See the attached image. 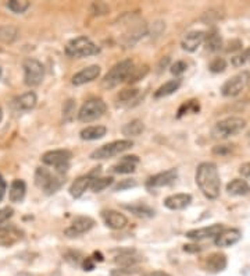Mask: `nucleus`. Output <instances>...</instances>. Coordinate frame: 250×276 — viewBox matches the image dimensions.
<instances>
[{
	"label": "nucleus",
	"mask_w": 250,
	"mask_h": 276,
	"mask_svg": "<svg viewBox=\"0 0 250 276\" xmlns=\"http://www.w3.org/2000/svg\"><path fill=\"white\" fill-rule=\"evenodd\" d=\"M196 184L206 198L215 199L220 197L221 180L217 165L213 162H203L196 169Z\"/></svg>",
	"instance_id": "1"
},
{
	"label": "nucleus",
	"mask_w": 250,
	"mask_h": 276,
	"mask_svg": "<svg viewBox=\"0 0 250 276\" xmlns=\"http://www.w3.org/2000/svg\"><path fill=\"white\" fill-rule=\"evenodd\" d=\"M134 69H135L134 61L129 60V59L117 63L105 76V78L102 80V87L105 90H113L117 85L127 81Z\"/></svg>",
	"instance_id": "2"
},
{
	"label": "nucleus",
	"mask_w": 250,
	"mask_h": 276,
	"mask_svg": "<svg viewBox=\"0 0 250 276\" xmlns=\"http://www.w3.org/2000/svg\"><path fill=\"white\" fill-rule=\"evenodd\" d=\"M246 127V120L238 116L227 117L224 120H220L214 127H213V137L220 138V139H227L229 137H234L236 134L242 133Z\"/></svg>",
	"instance_id": "3"
},
{
	"label": "nucleus",
	"mask_w": 250,
	"mask_h": 276,
	"mask_svg": "<svg viewBox=\"0 0 250 276\" xmlns=\"http://www.w3.org/2000/svg\"><path fill=\"white\" fill-rule=\"evenodd\" d=\"M63 183H64V179L61 175L53 176L47 169L38 168L35 172V184L46 195H52L56 191H59Z\"/></svg>",
	"instance_id": "4"
},
{
	"label": "nucleus",
	"mask_w": 250,
	"mask_h": 276,
	"mask_svg": "<svg viewBox=\"0 0 250 276\" xmlns=\"http://www.w3.org/2000/svg\"><path fill=\"white\" fill-rule=\"evenodd\" d=\"M132 146H134V142L131 139H118V141L108 142V144H105L98 149H95L89 158L92 161H103V159H108V158H113V156L125 152V151L131 149Z\"/></svg>",
	"instance_id": "5"
},
{
	"label": "nucleus",
	"mask_w": 250,
	"mask_h": 276,
	"mask_svg": "<svg viewBox=\"0 0 250 276\" xmlns=\"http://www.w3.org/2000/svg\"><path fill=\"white\" fill-rule=\"evenodd\" d=\"M99 46L86 37H78L70 41L66 46V53L70 57H88L99 53Z\"/></svg>",
	"instance_id": "6"
},
{
	"label": "nucleus",
	"mask_w": 250,
	"mask_h": 276,
	"mask_svg": "<svg viewBox=\"0 0 250 276\" xmlns=\"http://www.w3.org/2000/svg\"><path fill=\"white\" fill-rule=\"evenodd\" d=\"M106 102L100 98H91L83 103L78 112V120L82 123H89L98 120L106 113Z\"/></svg>",
	"instance_id": "7"
},
{
	"label": "nucleus",
	"mask_w": 250,
	"mask_h": 276,
	"mask_svg": "<svg viewBox=\"0 0 250 276\" xmlns=\"http://www.w3.org/2000/svg\"><path fill=\"white\" fill-rule=\"evenodd\" d=\"M72 158V153L69 149H56V151H49L43 153L42 162L45 165L53 166L57 172V175H64L70 168V161Z\"/></svg>",
	"instance_id": "8"
},
{
	"label": "nucleus",
	"mask_w": 250,
	"mask_h": 276,
	"mask_svg": "<svg viewBox=\"0 0 250 276\" xmlns=\"http://www.w3.org/2000/svg\"><path fill=\"white\" fill-rule=\"evenodd\" d=\"M24 69V83L28 87H38L43 77H45V67L36 59H25L23 63Z\"/></svg>",
	"instance_id": "9"
},
{
	"label": "nucleus",
	"mask_w": 250,
	"mask_h": 276,
	"mask_svg": "<svg viewBox=\"0 0 250 276\" xmlns=\"http://www.w3.org/2000/svg\"><path fill=\"white\" fill-rule=\"evenodd\" d=\"M250 81V73L249 71H241L234 77H231L227 80L224 85L221 87V93L227 98L236 96L248 87Z\"/></svg>",
	"instance_id": "10"
},
{
	"label": "nucleus",
	"mask_w": 250,
	"mask_h": 276,
	"mask_svg": "<svg viewBox=\"0 0 250 276\" xmlns=\"http://www.w3.org/2000/svg\"><path fill=\"white\" fill-rule=\"evenodd\" d=\"M93 226H95V221L91 216H76L71 223V226L64 230V234L70 238L78 237L93 229Z\"/></svg>",
	"instance_id": "11"
},
{
	"label": "nucleus",
	"mask_w": 250,
	"mask_h": 276,
	"mask_svg": "<svg viewBox=\"0 0 250 276\" xmlns=\"http://www.w3.org/2000/svg\"><path fill=\"white\" fill-rule=\"evenodd\" d=\"M99 173H100V168H96L93 172H91V173H88V175H85V176L78 177L76 180H74V183L71 184V187H70V194H71V197H74V198H81L83 195V192L86 191L88 188H91L92 182L99 176Z\"/></svg>",
	"instance_id": "12"
},
{
	"label": "nucleus",
	"mask_w": 250,
	"mask_h": 276,
	"mask_svg": "<svg viewBox=\"0 0 250 276\" xmlns=\"http://www.w3.org/2000/svg\"><path fill=\"white\" fill-rule=\"evenodd\" d=\"M178 179V170L177 169H168L166 172L157 173L154 176L149 177L146 182L147 188H159V187H167L173 184Z\"/></svg>",
	"instance_id": "13"
},
{
	"label": "nucleus",
	"mask_w": 250,
	"mask_h": 276,
	"mask_svg": "<svg viewBox=\"0 0 250 276\" xmlns=\"http://www.w3.org/2000/svg\"><path fill=\"white\" fill-rule=\"evenodd\" d=\"M222 230H224V226L220 223H215V225H210V226H205V228L189 230L185 233V236L190 240L200 241V240H206V238L217 237Z\"/></svg>",
	"instance_id": "14"
},
{
	"label": "nucleus",
	"mask_w": 250,
	"mask_h": 276,
	"mask_svg": "<svg viewBox=\"0 0 250 276\" xmlns=\"http://www.w3.org/2000/svg\"><path fill=\"white\" fill-rule=\"evenodd\" d=\"M102 218L106 223L107 228L113 230H120L124 229L127 225H128V219L127 216L118 211H114V209H106L102 212Z\"/></svg>",
	"instance_id": "15"
},
{
	"label": "nucleus",
	"mask_w": 250,
	"mask_h": 276,
	"mask_svg": "<svg viewBox=\"0 0 250 276\" xmlns=\"http://www.w3.org/2000/svg\"><path fill=\"white\" fill-rule=\"evenodd\" d=\"M206 32L205 31H190L183 38H182L181 46L185 52L193 53L196 52L197 47L205 42Z\"/></svg>",
	"instance_id": "16"
},
{
	"label": "nucleus",
	"mask_w": 250,
	"mask_h": 276,
	"mask_svg": "<svg viewBox=\"0 0 250 276\" xmlns=\"http://www.w3.org/2000/svg\"><path fill=\"white\" fill-rule=\"evenodd\" d=\"M100 73H102V69H100V66H98V64L88 66V67H85L81 71H78L75 76L72 77V85L79 87V85L86 84V83L95 81L96 78H99Z\"/></svg>",
	"instance_id": "17"
},
{
	"label": "nucleus",
	"mask_w": 250,
	"mask_h": 276,
	"mask_svg": "<svg viewBox=\"0 0 250 276\" xmlns=\"http://www.w3.org/2000/svg\"><path fill=\"white\" fill-rule=\"evenodd\" d=\"M242 238V231L239 229H224L217 237L214 238V243L217 247H231L236 244Z\"/></svg>",
	"instance_id": "18"
},
{
	"label": "nucleus",
	"mask_w": 250,
	"mask_h": 276,
	"mask_svg": "<svg viewBox=\"0 0 250 276\" xmlns=\"http://www.w3.org/2000/svg\"><path fill=\"white\" fill-rule=\"evenodd\" d=\"M192 202V195L190 194H173L164 199V207L171 209V211H182L188 208Z\"/></svg>",
	"instance_id": "19"
},
{
	"label": "nucleus",
	"mask_w": 250,
	"mask_h": 276,
	"mask_svg": "<svg viewBox=\"0 0 250 276\" xmlns=\"http://www.w3.org/2000/svg\"><path fill=\"white\" fill-rule=\"evenodd\" d=\"M205 268L206 271L212 272V274H218L222 272L227 268V257L221 253L210 254L205 260Z\"/></svg>",
	"instance_id": "20"
},
{
	"label": "nucleus",
	"mask_w": 250,
	"mask_h": 276,
	"mask_svg": "<svg viewBox=\"0 0 250 276\" xmlns=\"http://www.w3.org/2000/svg\"><path fill=\"white\" fill-rule=\"evenodd\" d=\"M139 163V158L137 155H131V156H124L121 161L118 162L117 165H114L111 168L113 173L117 175H128V173H134L135 168Z\"/></svg>",
	"instance_id": "21"
},
{
	"label": "nucleus",
	"mask_w": 250,
	"mask_h": 276,
	"mask_svg": "<svg viewBox=\"0 0 250 276\" xmlns=\"http://www.w3.org/2000/svg\"><path fill=\"white\" fill-rule=\"evenodd\" d=\"M38 103V96L35 92H25L23 95H20L18 98H15L14 105L18 110H23V112H30L34 107L36 106Z\"/></svg>",
	"instance_id": "22"
},
{
	"label": "nucleus",
	"mask_w": 250,
	"mask_h": 276,
	"mask_svg": "<svg viewBox=\"0 0 250 276\" xmlns=\"http://www.w3.org/2000/svg\"><path fill=\"white\" fill-rule=\"evenodd\" d=\"M227 192L234 197H243L250 192V185L243 179H234L227 184Z\"/></svg>",
	"instance_id": "23"
},
{
	"label": "nucleus",
	"mask_w": 250,
	"mask_h": 276,
	"mask_svg": "<svg viewBox=\"0 0 250 276\" xmlns=\"http://www.w3.org/2000/svg\"><path fill=\"white\" fill-rule=\"evenodd\" d=\"M124 209L129 211L131 214H134L138 218H143V219H149V218H153L154 216V209L150 208L146 204H141V202H135V204H124L122 205Z\"/></svg>",
	"instance_id": "24"
},
{
	"label": "nucleus",
	"mask_w": 250,
	"mask_h": 276,
	"mask_svg": "<svg viewBox=\"0 0 250 276\" xmlns=\"http://www.w3.org/2000/svg\"><path fill=\"white\" fill-rule=\"evenodd\" d=\"M25 192H27V184L24 180L15 179L10 185V191H8V197L11 202H21L25 198Z\"/></svg>",
	"instance_id": "25"
},
{
	"label": "nucleus",
	"mask_w": 250,
	"mask_h": 276,
	"mask_svg": "<svg viewBox=\"0 0 250 276\" xmlns=\"http://www.w3.org/2000/svg\"><path fill=\"white\" fill-rule=\"evenodd\" d=\"M107 129L105 126H89L85 127L83 130L79 133V137L83 141H95V139H100L106 136Z\"/></svg>",
	"instance_id": "26"
},
{
	"label": "nucleus",
	"mask_w": 250,
	"mask_h": 276,
	"mask_svg": "<svg viewBox=\"0 0 250 276\" xmlns=\"http://www.w3.org/2000/svg\"><path fill=\"white\" fill-rule=\"evenodd\" d=\"M179 87H181V80H179V78L170 80V81L164 83L157 91L154 92V98H156V99H160V98L170 96V95H173L175 91H178Z\"/></svg>",
	"instance_id": "27"
},
{
	"label": "nucleus",
	"mask_w": 250,
	"mask_h": 276,
	"mask_svg": "<svg viewBox=\"0 0 250 276\" xmlns=\"http://www.w3.org/2000/svg\"><path fill=\"white\" fill-rule=\"evenodd\" d=\"M144 131V124L142 123V120L139 119H135L132 122L127 123L124 127H122V134L125 137H138L141 136Z\"/></svg>",
	"instance_id": "28"
},
{
	"label": "nucleus",
	"mask_w": 250,
	"mask_h": 276,
	"mask_svg": "<svg viewBox=\"0 0 250 276\" xmlns=\"http://www.w3.org/2000/svg\"><path fill=\"white\" fill-rule=\"evenodd\" d=\"M141 260H142V258L137 257L134 251H124V253L120 254L118 257H115V260L114 261H115L117 265L128 268V267H132V265L138 264Z\"/></svg>",
	"instance_id": "29"
},
{
	"label": "nucleus",
	"mask_w": 250,
	"mask_h": 276,
	"mask_svg": "<svg viewBox=\"0 0 250 276\" xmlns=\"http://www.w3.org/2000/svg\"><path fill=\"white\" fill-rule=\"evenodd\" d=\"M205 42L207 50H210V52H217V50H220L222 47V38H221V35L217 31L206 35Z\"/></svg>",
	"instance_id": "30"
},
{
	"label": "nucleus",
	"mask_w": 250,
	"mask_h": 276,
	"mask_svg": "<svg viewBox=\"0 0 250 276\" xmlns=\"http://www.w3.org/2000/svg\"><path fill=\"white\" fill-rule=\"evenodd\" d=\"M20 238V233L13 228L0 229V245H11Z\"/></svg>",
	"instance_id": "31"
},
{
	"label": "nucleus",
	"mask_w": 250,
	"mask_h": 276,
	"mask_svg": "<svg viewBox=\"0 0 250 276\" xmlns=\"http://www.w3.org/2000/svg\"><path fill=\"white\" fill-rule=\"evenodd\" d=\"M17 35H18V31L13 25H1L0 27V42L11 44L15 41Z\"/></svg>",
	"instance_id": "32"
},
{
	"label": "nucleus",
	"mask_w": 250,
	"mask_h": 276,
	"mask_svg": "<svg viewBox=\"0 0 250 276\" xmlns=\"http://www.w3.org/2000/svg\"><path fill=\"white\" fill-rule=\"evenodd\" d=\"M138 96H139V90H125V91H121L117 96V100L120 105H132V102L138 100Z\"/></svg>",
	"instance_id": "33"
},
{
	"label": "nucleus",
	"mask_w": 250,
	"mask_h": 276,
	"mask_svg": "<svg viewBox=\"0 0 250 276\" xmlns=\"http://www.w3.org/2000/svg\"><path fill=\"white\" fill-rule=\"evenodd\" d=\"M114 179L111 176L108 177H96L91 184V190L93 192H100L106 190L107 187H110L113 184Z\"/></svg>",
	"instance_id": "34"
},
{
	"label": "nucleus",
	"mask_w": 250,
	"mask_h": 276,
	"mask_svg": "<svg viewBox=\"0 0 250 276\" xmlns=\"http://www.w3.org/2000/svg\"><path fill=\"white\" fill-rule=\"evenodd\" d=\"M199 110H200L199 100L196 99L188 100V102H185V103L179 107V110H178V117H182V116L185 115H189V113H197Z\"/></svg>",
	"instance_id": "35"
},
{
	"label": "nucleus",
	"mask_w": 250,
	"mask_h": 276,
	"mask_svg": "<svg viewBox=\"0 0 250 276\" xmlns=\"http://www.w3.org/2000/svg\"><path fill=\"white\" fill-rule=\"evenodd\" d=\"M30 6L31 3L28 0H11L7 3V7L15 14H23L30 8Z\"/></svg>",
	"instance_id": "36"
},
{
	"label": "nucleus",
	"mask_w": 250,
	"mask_h": 276,
	"mask_svg": "<svg viewBox=\"0 0 250 276\" xmlns=\"http://www.w3.org/2000/svg\"><path fill=\"white\" fill-rule=\"evenodd\" d=\"M249 60H250V47H248V49L243 50L242 53L235 54V56L232 57V60H231V64H232L234 67H242V66H245Z\"/></svg>",
	"instance_id": "37"
},
{
	"label": "nucleus",
	"mask_w": 250,
	"mask_h": 276,
	"mask_svg": "<svg viewBox=\"0 0 250 276\" xmlns=\"http://www.w3.org/2000/svg\"><path fill=\"white\" fill-rule=\"evenodd\" d=\"M64 260L67 261L70 265H72V267H78V265L82 264L83 257L82 254L79 253V251H67V253L64 254Z\"/></svg>",
	"instance_id": "38"
},
{
	"label": "nucleus",
	"mask_w": 250,
	"mask_h": 276,
	"mask_svg": "<svg viewBox=\"0 0 250 276\" xmlns=\"http://www.w3.org/2000/svg\"><path fill=\"white\" fill-rule=\"evenodd\" d=\"M225 69H227V61L224 60L222 57H215V59L212 60V63L209 64V70H210L212 73H214V74L222 73Z\"/></svg>",
	"instance_id": "39"
},
{
	"label": "nucleus",
	"mask_w": 250,
	"mask_h": 276,
	"mask_svg": "<svg viewBox=\"0 0 250 276\" xmlns=\"http://www.w3.org/2000/svg\"><path fill=\"white\" fill-rule=\"evenodd\" d=\"M74 113H75V102L72 99H69L63 105V116L67 122H70V120H72Z\"/></svg>",
	"instance_id": "40"
},
{
	"label": "nucleus",
	"mask_w": 250,
	"mask_h": 276,
	"mask_svg": "<svg viewBox=\"0 0 250 276\" xmlns=\"http://www.w3.org/2000/svg\"><path fill=\"white\" fill-rule=\"evenodd\" d=\"M138 183L135 179H125V180H121L118 184L114 185V191H124V190H128V188H132V187H137Z\"/></svg>",
	"instance_id": "41"
},
{
	"label": "nucleus",
	"mask_w": 250,
	"mask_h": 276,
	"mask_svg": "<svg viewBox=\"0 0 250 276\" xmlns=\"http://www.w3.org/2000/svg\"><path fill=\"white\" fill-rule=\"evenodd\" d=\"M146 73H147V67L146 66L143 67V70H142V67L141 69H134L132 73H131V76H129L128 81L129 83H137V81L142 80L146 76Z\"/></svg>",
	"instance_id": "42"
},
{
	"label": "nucleus",
	"mask_w": 250,
	"mask_h": 276,
	"mask_svg": "<svg viewBox=\"0 0 250 276\" xmlns=\"http://www.w3.org/2000/svg\"><path fill=\"white\" fill-rule=\"evenodd\" d=\"M186 70H188V64H186L185 61H182V60L175 61L174 64L171 66V73H173L175 77H178V76H181V74H183V73H185Z\"/></svg>",
	"instance_id": "43"
},
{
	"label": "nucleus",
	"mask_w": 250,
	"mask_h": 276,
	"mask_svg": "<svg viewBox=\"0 0 250 276\" xmlns=\"http://www.w3.org/2000/svg\"><path fill=\"white\" fill-rule=\"evenodd\" d=\"M13 214H14V209H13L11 207H6L0 209V228H1L4 223L7 222L8 219L13 216Z\"/></svg>",
	"instance_id": "44"
},
{
	"label": "nucleus",
	"mask_w": 250,
	"mask_h": 276,
	"mask_svg": "<svg viewBox=\"0 0 250 276\" xmlns=\"http://www.w3.org/2000/svg\"><path fill=\"white\" fill-rule=\"evenodd\" d=\"M232 151H234V145H217L213 148V153L214 155H221V156L228 155V153H231Z\"/></svg>",
	"instance_id": "45"
},
{
	"label": "nucleus",
	"mask_w": 250,
	"mask_h": 276,
	"mask_svg": "<svg viewBox=\"0 0 250 276\" xmlns=\"http://www.w3.org/2000/svg\"><path fill=\"white\" fill-rule=\"evenodd\" d=\"M239 173H241V176H242L243 179L250 180V162H246V163L241 165V168H239Z\"/></svg>",
	"instance_id": "46"
},
{
	"label": "nucleus",
	"mask_w": 250,
	"mask_h": 276,
	"mask_svg": "<svg viewBox=\"0 0 250 276\" xmlns=\"http://www.w3.org/2000/svg\"><path fill=\"white\" fill-rule=\"evenodd\" d=\"M183 251H186V253L196 254V253H200V251H202V247L197 244H186V245H183Z\"/></svg>",
	"instance_id": "47"
},
{
	"label": "nucleus",
	"mask_w": 250,
	"mask_h": 276,
	"mask_svg": "<svg viewBox=\"0 0 250 276\" xmlns=\"http://www.w3.org/2000/svg\"><path fill=\"white\" fill-rule=\"evenodd\" d=\"M82 268H83V271H92V269H95V262H93V258H83Z\"/></svg>",
	"instance_id": "48"
},
{
	"label": "nucleus",
	"mask_w": 250,
	"mask_h": 276,
	"mask_svg": "<svg viewBox=\"0 0 250 276\" xmlns=\"http://www.w3.org/2000/svg\"><path fill=\"white\" fill-rule=\"evenodd\" d=\"M6 190H7V183H6V180L3 179V176L0 175V202H1V199L4 198Z\"/></svg>",
	"instance_id": "49"
},
{
	"label": "nucleus",
	"mask_w": 250,
	"mask_h": 276,
	"mask_svg": "<svg viewBox=\"0 0 250 276\" xmlns=\"http://www.w3.org/2000/svg\"><path fill=\"white\" fill-rule=\"evenodd\" d=\"M144 276H171V275H168L167 272H163V271H153V272H150V274H147V275Z\"/></svg>",
	"instance_id": "50"
},
{
	"label": "nucleus",
	"mask_w": 250,
	"mask_h": 276,
	"mask_svg": "<svg viewBox=\"0 0 250 276\" xmlns=\"http://www.w3.org/2000/svg\"><path fill=\"white\" fill-rule=\"evenodd\" d=\"M93 257H95V258H93V261L96 260V261H103V255H102V254L100 253H95L93 254Z\"/></svg>",
	"instance_id": "51"
},
{
	"label": "nucleus",
	"mask_w": 250,
	"mask_h": 276,
	"mask_svg": "<svg viewBox=\"0 0 250 276\" xmlns=\"http://www.w3.org/2000/svg\"><path fill=\"white\" fill-rule=\"evenodd\" d=\"M1 119H3V110H1V107H0V122H1Z\"/></svg>",
	"instance_id": "52"
},
{
	"label": "nucleus",
	"mask_w": 250,
	"mask_h": 276,
	"mask_svg": "<svg viewBox=\"0 0 250 276\" xmlns=\"http://www.w3.org/2000/svg\"><path fill=\"white\" fill-rule=\"evenodd\" d=\"M0 77H1V69H0Z\"/></svg>",
	"instance_id": "53"
}]
</instances>
